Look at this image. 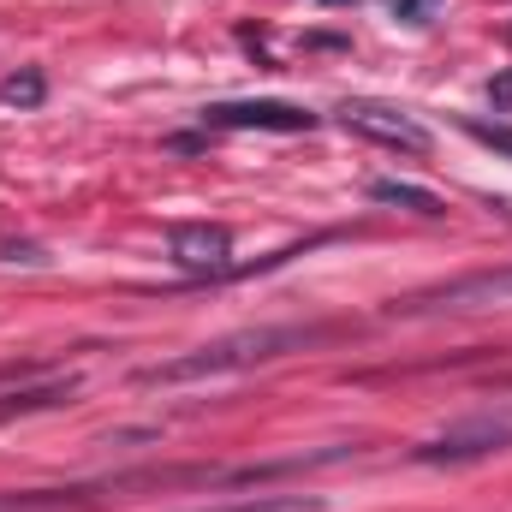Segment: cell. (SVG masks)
<instances>
[{
    "mask_svg": "<svg viewBox=\"0 0 512 512\" xmlns=\"http://www.w3.org/2000/svg\"><path fill=\"white\" fill-rule=\"evenodd\" d=\"M310 334L304 328H256V334H233V340H215V346H203V352H185V358H173V364H155V370H143V382L149 387H179V382H203V376H233V370H251V364H268V358H280V352H292V346H304Z\"/></svg>",
    "mask_w": 512,
    "mask_h": 512,
    "instance_id": "obj_1",
    "label": "cell"
},
{
    "mask_svg": "<svg viewBox=\"0 0 512 512\" xmlns=\"http://www.w3.org/2000/svg\"><path fill=\"white\" fill-rule=\"evenodd\" d=\"M0 256H6V262H42L36 245H0Z\"/></svg>",
    "mask_w": 512,
    "mask_h": 512,
    "instance_id": "obj_13",
    "label": "cell"
},
{
    "mask_svg": "<svg viewBox=\"0 0 512 512\" xmlns=\"http://www.w3.org/2000/svg\"><path fill=\"white\" fill-rule=\"evenodd\" d=\"M512 447V411H483V417H465L453 429H441L435 441L417 447L423 465H471V459H489V453H507Z\"/></svg>",
    "mask_w": 512,
    "mask_h": 512,
    "instance_id": "obj_3",
    "label": "cell"
},
{
    "mask_svg": "<svg viewBox=\"0 0 512 512\" xmlns=\"http://www.w3.org/2000/svg\"><path fill=\"white\" fill-rule=\"evenodd\" d=\"M405 316H471V310H512V268H477V274H459L447 286H429V292H411L405 304H393Z\"/></svg>",
    "mask_w": 512,
    "mask_h": 512,
    "instance_id": "obj_2",
    "label": "cell"
},
{
    "mask_svg": "<svg viewBox=\"0 0 512 512\" xmlns=\"http://www.w3.org/2000/svg\"><path fill=\"white\" fill-rule=\"evenodd\" d=\"M227 512H316V501H304V495H280V501H245V507H227Z\"/></svg>",
    "mask_w": 512,
    "mask_h": 512,
    "instance_id": "obj_11",
    "label": "cell"
},
{
    "mask_svg": "<svg viewBox=\"0 0 512 512\" xmlns=\"http://www.w3.org/2000/svg\"><path fill=\"white\" fill-rule=\"evenodd\" d=\"M423 6H429V0H393V12H399V18H411V24H417V12H423Z\"/></svg>",
    "mask_w": 512,
    "mask_h": 512,
    "instance_id": "obj_14",
    "label": "cell"
},
{
    "mask_svg": "<svg viewBox=\"0 0 512 512\" xmlns=\"http://www.w3.org/2000/svg\"><path fill=\"white\" fill-rule=\"evenodd\" d=\"M340 120L358 131V137H376V143H387V149H411V155H423V149H429V131L417 126L411 114H399V108L346 102V108H340Z\"/></svg>",
    "mask_w": 512,
    "mask_h": 512,
    "instance_id": "obj_5",
    "label": "cell"
},
{
    "mask_svg": "<svg viewBox=\"0 0 512 512\" xmlns=\"http://www.w3.org/2000/svg\"><path fill=\"white\" fill-rule=\"evenodd\" d=\"M370 197H376V203H399V209H411V215H441V197H435V191H423V185L376 179V185H370Z\"/></svg>",
    "mask_w": 512,
    "mask_h": 512,
    "instance_id": "obj_7",
    "label": "cell"
},
{
    "mask_svg": "<svg viewBox=\"0 0 512 512\" xmlns=\"http://www.w3.org/2000/svg\"><path fill=\"white\" fill-rule=\"evenodd\" d=\"M209 126H233V131H310L316 114L292 108V102H215L203 114Z\"/></svg>",
    "mask_w": 512,
    "mask_h": 512,
    "instance_id": "obj_6",
    "label": "cell"
},
{
    "mask_svg": "<svg viewBox=\"0 0 512 512\" xmlns=\"http://www.w3.org/2000/svg\"><path fill=\"white\" fill-rule=\"evenodd\" d=\"M465 131L483 143V149H495V155H507L512 161V126H489V120H465Z\"/></svg>",
    "mask_w": 512,
    "mask_h": 512,
    "instance_id": "obj_10",
    "label": "cell"
},
{
    "mask_svg": "<svg viewBox=\"0 0 512 512\" xmlns=\"http://www.w3.org/2000/svg\"><path fill=\"white\" fill-rule=\"evenodd\" d=\"M42 90H48V84H42V72H18V78H6V84H0V102H6V108H36V102H42Z\"/></svg>",
    "mask_w": 512,
    "mask_h": 512,
    "instance_id": "obj_9",
    "label": "cell"
},
{
    "mask_svg": "<svg viewBox=\"0 0 512 512\" xmlns=\"http://www.w3.org/2000/svg\"><path fill=\"white\" fill-rule=\"evenodd\" d=\"M167 256L185 274H227L233 268V233L215 227V221H185V227L167 233Z\"/></svg>",
    "mask_w": 512,
    "mask_h": 512,
    "instance_id": "obj_4",
    "label": "cell"
},
{
    "mask_svg": "<svg viewBox=\"0 0 512 512\" xmlns=\"http://www.w3.org/2000/svg\"><path fill=\"white\" fill-rule=\"evenodd\" d=\"M489 96H495V108H512V66L489 78Z\"/></svg>",
    "mask_w": 512,
    "mask_h": 512,
    "instance_id": "obj_12",
    "label": "cell"
},
{
    "mask_svg": "<svg viewBox=\"0 0 512 512\" xmlns=\"http://www.w3.org/2000/svg\"><path fill=\"white\" fill-rule=\"evenodd\" d=\"M72 387H78V382L24 387V393H12V399H0V417H12V411H42V405H60V399H72Z\"/></svg>",
    "mask_w": 512,
    "mask_h": 512,
    "instance_id": "obj_8",
    "label": "cell"
}]
</instances>
